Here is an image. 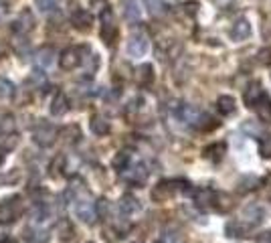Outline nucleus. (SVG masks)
Wrapping results in <instances>:
<instances>
[{"label": "nucleus", "instance_id": "obj_12", "mask_svg": "<svg viewBox=\"0 0 271 243\" xmlns=\"http://www.w3.org/2000/svg\"><path fill=\"white\" fill-rule=\"evenodd\" d=\"M89 128H91V132L95 134V136H108L110 134V121L106 120V118H101V116H93L91 121H89Z\"/></svg>", "mask_w": 271, "mask_h": 243}, {"label": "nucleus", "instance_id": "obj_23", "mask_svg": "<svg viewBox=\"0 0 271 243\" xmlns=\"http://www.w3.org/2000/svg\"><path fill=\"white\" fill-rule=\"evenodd\" d=\"M14 95V85L10 83V81L6 79H0V97H12Z\"/></svg>", "mask_w": 271, "mask_h": 243}, {"label": "nucleus", "instance_id": "obj_10", "mask_svg": "<svg viewBox=\"0 0 271 243\" xmlns=\"http://www.w3.org/2000/svg\"><path fill=\"white\" fill-rule=\"evenodd\" d=\"M243 219H245L247 225L255 227V225L261 223V219H263V211H261L257 205H249V207L243 209Z\"/></svg>", "mask_w": 271, "mask_h": 243}, {"label": "nucleus", "instance_id": "obj_8", "mask_svg": "<svg viewBox=\"0 0 271 243\" xmlns=\"http://www.w3.org/2000/svg\"><path fill=\"white\" fill-rule=\"evenodd\" d=\"M117 207H119V211L123 215H136V213L142 211V205H140V201L134 195H123L119 199V202H117Z\"/></svg>", "mask_w": 271, "mask_h": 243}, {"label": "nucleus", "instance_id": "obj_26", "mask_svg": "<svg viewBox=\"0 0 271 243\" xmlns=\"http://www.w3.org/2000/svg\"><path fill=\"white\" fill-rule=\"evenodd\" d=\"M14 180H18V172H10V174L0 176V185H12Z\"/></svg>", "mask_w": 271, "mask_h": 243}, {"label": "nucleus", "instance_id": "obj_24", "mask_svg": "<svg viewBox=\"0 0 271 243\" xmlns=\"http://www.w3.org/2000/svg\"><path fill=\"white\" fill-rule=\"evenodd\" d=\"M152 67L150 65H144V67H140V83H150L152 81Z\"/></svg>", "mask_w": 271, "mask_h": 243}, {"label": "nucleus", "instance_id": "obj_4", "mask_svg": "<svg viewBox=\"0 0 271 243\" xmlns=\"http://www.w3.org/2000/svg\"><path fill=\"white\" fill-rule=\"evenodd\" d=\"M121 176H123V180H128L130 185L140 187V185H144V183H146V178H148V168H146L142 162L128 164V166L121 170Z\"/></svg>", "mask_w": 271, "mask_h": 243}, {"label": "nucleus", "instance_id": "obj_31", "mask_svg": "<svg viewBox=\"0 0 271 243\" xmlns=\"http://www.w3.org/2000/svg\"><path fill=\"white\" fill-rule=\"evenodd\" d=\"M4 162V148H0V164Z\"/></svg>", "mask_w": 271, "mask_h": 243}, {"label": "nucleus", "instance_id": "obj_3", "mask_svg": "<svg viewBox=\"0 0 271 243\" xmlns=\"http://www.w3.org/2000/svg\"><path fill=\"white\" fill-rule=\"evenodd\" d=\"M73 202H75L73 205L75 215H77L79 219L83 223H87V225H93L95 219H97V211H95V202H91L89 195L85 193L83 197H73Z\"/></svg>", "mask_w": 271, "mask_h": 243}, {"label": "nucleus", "instance_id": "obj_27", "mask_svg": "<svg viewBox=\"0 0 271 243\" xmlns=\"http://www.w3.org/2000/svg\"><path fill=\"white\" fill-rule=\"evenodd\" d=\"M237 39H243V37H247L249 35V29L245 27V23H239V27L235 29V33H233Z\"/></svg>", "mask_w": 271, "mask_h": 243}, {"label": "nucleus", "instance_id": "obj_20", "mask_svg": "<svg viewBox=\"0 0 271 243\" xmlns=\"http://www.w3.org/2000/svg\"><path fill=\"white\" fill-rule=\"evenodd\" d=\"M27 235V241L29 243H47V239H49V235H47V231H40V229H37V227H33V229H27L25 231Z\"/></svg>", "mask_w": 271, "mask_h": 243}, {"label": "nucleus", "instance_id": "obj_16", "mask_svg": "<svg viewBox=\"0 0 271 243\" xmlns=\"http://www.w3.org/2000/svg\"><path fill=\"white\" fill-rule=\"evenodd\" d=\"M255 108H257V112H259V116H261L263 120L265 121L271 120V99L267 95H261L259 102L255 104Z\"/></svg>", "mask_w": 271, "mask_h": 243}, {"label": "nucleus", "instance_id": "obj_28", "mask_svg": "<svg viewBox=\"0 0 271 243\" xmlns=\"http://www.w3.org/2000/svg\"><path fill=\"white\" fill-rule=\"evenodd\" d=\"M263 193H265V199L271 201V174L265 176V185H263Z\"/></svg>", "mask_w": 271, "mask_h": 243}, {"label": "nucleus", "instance_id": "obj_1", "mask_svg": "<svg viewBox=\"0 0 271 243\" xmlns=\"http://www.w3.org/2000/svg\"><path fill=\"white\" fill-rule=\"evenodd\" d=\"M25 213V202L20 197H8L0 202V223L10 225Z\"/></svg>", "mask_w": 271, "mask_h": 243}, {"label": "nucleus", "instance_id": "obj_9", "mask_svg": "<svg viewBox=\"0 0 271 243\" xmlns=\"http://www.w3.org/2000/svg\"><path fill=\"white\" fill-rule=\"evenodd\" d=\"M146 51H148V40H146V37L138 35V37H132L130 39V43H128V53L132 57H142Z\"/></svg>", "mask_w": 271, "mask_h": 243}, {"label": "nucleus", "instance_id": "obj_5", "mask_svg": "<svg viewBox=\"0 0 271 243\" xmlns=\"http://www.w3.org/2000/svg\"><path fill=\"white\" fill-rule=\"evenodd\" d=\"M174 195H176V180H160L150 193L152 201L156 202H166Z\"/></svg>", "mask_w": 271, "mask_h": 243}, {"label": "nucleus", "instance_id": "obj_30", "mask_svg": "<svg viewBox=\"0 0 271 243\" xmlns=\"http://www.w3.org/2000/svg\"><path fill=\"white\" fill-rule=\"evenodd\" d=\"M259 243H271V233H263V237H259Z\"/></svg>", "mask_w": 271, "mask_h": 243}, {"label": "nucleus", "instance_id": "obj_6", "mask_svg": "<svg viewBox=\"0 0 271 243\" xmlns=\"http://www.w3.org/2000/svg\"><path fill=\"white\" fill-rule=\"evenodd\" d=\"M215 201H217V193L213 189L200 187L198 191H194V202H196V207H200V209H213Z\"/></svg>", "mask_w": 271, "mask_h": 243}, {"label": "nucleus", "instance_id": "obj_25", "mask_svg": "<svg viewBox=\"0 0 271 243\" xmlns=\"http://www.w3.org/2000/svg\"><path fill=\"white\" fill-rule=\"evenodd\" d=\"M160 243H184V239L180 235H176V233H164V237H162Z\"/></svg>", "mask_w": 271, "mask_h": 243}, {"label": "nucleus", "instance_id": "obj_11", "mask_svg": "<svg viewBox=\"0 0 271 243\" xmlns=\"http://www.w3.org/2000/svg\"><path fill=\"white\" fill-rule=\"evenodd\" d=\"M251 225L243 223V221H231L227 223V235L229 237H249Z\"/></svg>", "mask_w": 271, "mask_h": 243}, {"label": "nucleus", "instance_id": "obj_13", "mask_svg": "<svg viewBox=\"0 0 271 243\" xmlns=\"http://www.w3.org/2000/svg\"><path fill=\"white\" fill-rule=\"evenodd\" d=\"M67 110H69L67 97H65V93L59 91V93L53 97V102H51V114H53V116H63Z\"/></svg>", "mask_w": 271, "mask_h": 243}, {"label": "nucleus", "instance_id": "obj_21", "mask_svg": "<svg viewBox=\"0 0 271 243\" xmlns=\"http://www.w3.org/2000/svg\"><path fill=\"white\" fill-rule=\"evenodd\" d=\"M16 130V124H14V118L12 116H8V114H4V116H0V134H12Z\"/></svg>", "mask_w": 271, "mask_h": 243}, {"label": "nucleus", "instance_id": "obj_29", "mask_svg": "<svg viewBox=\"0 0 271 243\" xmlns=\"http://www.w3.org/2000/svg\"><path fill=\"white\" fill-rule=\"evenodd\" d=\"M261 152L263 156H271V138H265V142H261Z\"/></svg>", "mask_w": 271, "mask_h": 243}, {"label": "nucleus", "instance_id": "obj_15", "mask_svg": "<svg viewBox=\"0 0 271 243\" xmlns=\"http://www.w3.org/2000/svg\"><path fill=\"white\" fill-rule=\"evenodd\" d=\"M263 95V91H261V85L259 83H253L251 85V89L245 93V104L249 106V108H255V104L259 102V97Z\"/></svg>", "mask_w": 271, "mask_h": 243}, {"label": "nucleus", "instance_id": "obj_18", "mask_svg": "<svg viewBox=\"0 0 271 243\" xmlns=\"http://www.w3.org/2000/svg\"><path fill=\"white\" fill-rule=\"evenodd\" d=\"M132 160V154H130V150H121V152H117L116 156H114V160H112V166L116 168L117 172H121L128 164Z\"/></svg>", "mask_w": 271, "mask_h": 243}, {"label": "nucleus", "instance_id": "obj_2", "mask_svg": "<svg viewBox=\"0 0 271 243\" xmlns=\"http://www.w3.org/2000/svg\"><path fill=\"white\" fill-rule=\"evenodd\" d=\"M57 136H59V130L53 124H47V121H39L33 130V142L40 148L53 146L57 142Z\"/></svg>", "mask_w": 271, "mask_h": 243}, {"label": "nucleus", "instance_id": "obj_22", "mask_svg": "<svg viewBox=\"0 0 271 243\" xmlns=\"http://www.w3.org/2000/svg\"><path fill=\"white\" fill-rule=\"evenodd\" d=\"M73 25L77 27V29H89V25H91V16L85 12V10H79L73 14Z\"/></svg>", "mask_w": 271, "mask_h": 243}, {"label": "nucleus", "instance_id": "obj_19", "mask_svg": "<svg viewBox=\"0 0 271 243\" xmlns=\"http://www.w3.org/2000/svg\"><path fill=\"white\" fill-rule=\"evenodd\" d=\"M35 61L43 69L51 67L53 65V49H40L39 53H37V57H35Z\"/></svg>", "mask_w": 271, "mask_h": 243}, {"label": "nucleus", "instance_id": "obj_14", "mask_svg": "<svg viewBox=\"0 0 271 243\" xmlns=\"http://www.w3.org/2000/svg\"><path fill=\"white\" fill-rule=\"evenodd\" d=\"M225 150H227V146H225L223 142H219V144L209 146V148L204 150V156H206V158H211L213 162H221L223 154H225Z\"/></svg>", "mask_w": 271, "mask_h": 243}, {"label": "nucleus", "instance_id": "obj_17", "mask_svg": "<svg viewBox=\"0 0 271 243\" xmlns=\"http://www.w3.org/2000/svg\"><path fill=\"white\" fill-rule=\"evenodd\" d=\"M217 110H219L223 116H231L233 112H235V99L229 97V95L219 97V102H217Z\"/></svg>", "mask_w": 271, "mask_h": 243}, {"label": "nucleus", "instance_id": "obj_7", "mask_svg": "<svg viewBox=\"0 0 271 243\" xmlns=\"http://www.w3.org/2000/svg\"><path fill=\"white\" fill-rule=\"evenodd\" d=\"M59 63H61V67H63L65 71H73V69H77L79 63H81V53H79V49H73V47H71V49L63 51Z\"/></svg>", "mask_w": 271, "mask_h": 243}]
</instances>
